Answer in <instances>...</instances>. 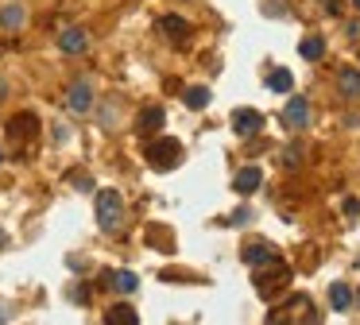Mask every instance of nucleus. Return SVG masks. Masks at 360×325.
I'll list each match as a JSON object with an SVG mask.
<instances>
[{
    "instance_id": "nucleus-1",
    "label": "nucleus",
    "mask_w": 360,
    "mask_h": 325,
    "mask_svg": "<svg viewBox=\"0 0 360 325\" xmlns=\"http://www.w3.org/2000/svg\"><path fill=\"white\" fill-rule=\"evenodd\" d=\"M147 155V167H155V170H175L178 163H182V144H178L175 136H163V139H151L144 148Z\"/></svg>"
},
{
    "instance_id": "nucleus-2",
    "label": "nucleus",
    "mask_w": 360,
    "mask_h": 325,
    "mask_svg": "<svg viewBox=\"0 0 360 325\" xmlns=\"http://www.w3.org/2000/svg\"><path fill=\"white\" fill-rule=\"evenodd\" d=\"M287 279H291V267L275 256L272 264H263L260 271H256V290H260L263 298H275L283 286H287Z\"/></svg>"
},
{
    "instance_id": "nucleus-3",
    "label": "nucleus",
    "mask_w": 360,
    "mask_h": 325,
    "mask_svg": "<svg viewBox=\"0 0 360 325\" xmlns=\"http://www.w3.org/2000/svg\"><path fill=\"white\" fill-rule=\"evenodd\" d=\"M120 221H124V201H120L117 190H101L97 194V225L101 233H117Z\"/></svg>"
},
{
    "instance_id": "nucleus-4",
    "label": "nucleus",
    "mask_w": 360,
    "mask_h": 325,
    "mask_svg": "<svg viewBox=\"0 0 360 325\" xmlns=\"http://www.w3.org/2000/svg\"><path fill=\"white\" fill-rule=\"evenodd\" d=\"M283 124H287L291 132H299V128H306V124H310V101L302 97V93L283 105Z\"/></svg>"
},
{
    "instance_id": "nucleus-5",
    "label": "nucleus",
    "mask_w": 360,
    "mask_h": 325,
    "mask_svg": "<svg viewBox=\"0 0 360 325\" xmlns=\"http://www.w3.org/2000/svg\"><path fill=\"white\" fill-rule=\"evenodd\" d=\"M260 128H263V112H256V108H236L233 112V132L240 139L260 136Z\"/></svg>"
},
{
    "instance_id": "nucleus-6",
    "label": "nucleus",
    "mask_w": 360,
    "mask_h": 325,
    "mask_svg": "<svg viewBox=\"0 0 360 325\" xmlns=\"http://www.w3.org/2000/svg\"><path fill=\"white\" fill-rule=\"evenodd\" d=\"M8 136L16 139V144H28V139L39 136V120H35V112H16V117L8 120Z\"/></svg>"
},
{
    "instance_id": "nucleus-7",
    "label": "nucleus",
    "mask_w": 360,
    "mask_h": 325,
    "mask_svg": "<svg viewBox=\"0 0 360 325\" xmlns=\"http://www.w3.org/2000/svg\"><path fill=\"white\" fill-rule=\"evenodd\" d=\"M163 124H167V112L159 105L140 108V117H136V132H140V136H155V132H163Z\"/></svg>"
},
{
    "instance_id": "nucleus-8",
    "label": "nucleus",
    "mask_w": 360,
    "mask_h": 325,
    "mask_svg": "<svg viewBox=\"0 0 360 325\" xmlns=\"http://www.w3.org/2000/svg\"><path fill=\"white\" fill-rule=\"evenodd\" d=\"M66 105H70V112H89L93 108V86L89 81H74L66 89Z\"/></svg>"
},
{
    "instance_id": "nucleus-9",
    "label": "nucleus",
    "mask_w": 360,
    "mask_h": 325,
    "mask_svg": "<svg viewBox=\"0 0 360 325\" xmlns=\"http://www.w3.org/2000/svg\"><path fill=\"white\" fill-rule=\"evenodd\" d=\"M59 50H62V55H86V50H89V35L82 28L59 31Z\"/></svg>"
},
{
    "instance_id": "nucleus-10",
    "label": "nucleus",
    "mask_w": 360,
    "mask_h": 325,
    "mask_svg": "<svg viewBox=\"0 0 360 325\" xmlns=\"http://www.w3.org/2000/svg\"><path fill=\"white\" fill-rule=\"evenodd\" d=\"M159 31H163L171 43H178V47L190 43V23H186L182 16H163V20H159Z\"/></svg>"
},
{
    "instance_id": "nucleus-11",
    "label": "nucleus",
    "mask_w": 360,
    "mask_h": 325,
    "mask_svg": "<svg viewBox=\"0 0 360 325\" xmlns=\"http://www.w3.org/2000/svg\"><path fill=\"white\" fill-rule=\"evenodd\" d=\"M23 23H28V8H23L20 0H8V4L0 8V28L4 31H23Z\"/></svg>"
},
{
    "instance_id": "nucleus-12",
    "label": "nucleus",
    "mask_w": 360,
    "mask_h": 325,
    "mask_svg": "<svg viewBox=\"0 0 360 325\" xmlns=\"http://www.w3.org/2000/svg\"><path fill=\"white\" fill-rule=\"evenodd\" d=\"M260 182H263V170L260 167H240V170H236V178H233V190L248 197V194L260 190Z\"/></svg>"
},
{
    "instance_id": "nucleus-13",
    "label": "nucleus",
    "mask_w": 360,
    "mask_h": 325,
    "mask_svg": "<svg viewBox=\"0 0 360 325\" xmlns=\"http://www.w3.org/2000/svg\"><path fill=\"white\" fill-rule=\"evenodd\" d=\"M244 264L248 267H263V264H272L275 259V252H272V244H263V240H252V244H244Z\"/></svg>"
},
{
    "instance_id": "nucleus-14",
    "label": "nucleus",
    "mask_w": 360,
    "mask_h": 325,
    "mask_svg": "<svg viewBox=\"0 0 360 325\" xmlns=\"http://www.w3.org/2000/svg\"><path fill=\"white\" fill-rule=\"evenodd\" d=\"M105 322L108 325H140V314L128 302H117V306H108L105 310Z\"/></svg>"
},
{
    "instance_id": "nucleus-15",
    "label": "nucleus",
    "mask_w": 360,
    "mask_h": 325,
    "mask_svg": "<svg viewBox=\"0 0 360 325\" xmlns=\"http://www.w3.org/2000/svg\"><path fill=\"white\" fill-rule=\"evenodd\" d=\"M105 283H108V286H117L120 295H136L140 279L132 275V271H108V275H105Z\"/></svg>"
},
{
    "instance_id": "nucleus-16",
    "label": "nucleus",
    "mask_w": 360,
    "mask_h": 325,
    "mask_svg": "<svg viewBox=\"0 0 360 325\" xmlns=\"http://www.w3.org/2000/svg\"><path fill=\"white\" fill-rule=\"evenodd\" d=\"M337 86H341V93H345V97L357 101V97H360V70L345 66V70L337 74Z\"/></svg>"
},
{
    "instance_id": "nucleus-17",
    "label": "nucleus",
    "mask_w": 360,
    "mask_h": 325,
    "mask_svg": "<svg viewBox=\"0 0 360 325\" xmlns=\"http://www.w3.org/2000/svg\"><path fill=\"white\" fill-rule=\"evenodd\" d=\"M299 55L306 62H321V55H325V39H321V35H306V39L299 43Z\"/></svg>"
},
{
    "instance_id": "nucleus-18",
    "label": "nucleus",
    "mask_w": 360,
    "mask_h": 325,
    "mask_svg": "<svg viewBox=\"0 0 360 325\" xmlns=\"http://www.w3.org/2000/svg\"><path fill=\"white\" fill-rule=\"evenodd\" d=\"M267 89H272V93H291V89H294V78H291V70L275 66L272 74H267Z\"/></svg>"
},
{
    "instance_id": "nucleus-19",
    "label": "nucleus",
    "mask_w": 360,
    "mask_h": 325,
    "mask_svg": "<svg viewBox=\"0 0 360 325\" xmlns=\"http://www.w3.org/2000/svg\"><path fill=\"white\" fill-rule=\"evenodd\" d=\"M330 302H333V310H349V306H352V290L345 283H333L330 286Z\"/></svg>"
},
{
    "instance_id": "nucleus-20",
    "label": "nucleus",
    "mask_w": 360,
    "mask_h": 325,
    "mask_svg": "<svg viewBox=\"0 0 360 325\" xmlns=\"http://www.w3.org/2000/svg\"><path fill=\"white\" fill-rule=\"evenodd\" d=\"M182 101H186V108H205V105H209V89H205V86H190L182 93Z\"/></svg>"
},
{
    "instance_id": "nucleus-21",
    "label": "nucleus",
    "mask_w": 360,
    "mask_h": 325,
    "mask_svg": "<svg viewBox=\"0 0 360 325\" xmlns=\"http://www.w3.org/2000/svg\"><path fill=\"white\" fill-rule=\"evenodd\" d=\"M299 163H302V148H299V144L283 148V167H299Z\"/></svg>"
},
{
    "instance_id": "nucleus-22",
    "label": "nucleus",
    "mask_w": 360,
    "mask_h": 325,
    "mask_svg": "<svg viewBox=\"0 0 360 325\" xmlns=\"http://www.w3.org/2000/svg\"><path fill=\"white\" fill-rule=\"evenodd\" d=\"M263 16H275V20H279V16H287V4H283V0H263Z\"/></svg>"
},
{
    "instance_id": "nucleus-23",
    "label": "nucleus",
    "mask_w": 360,
    "mask_h": 325,
    "mask_svg": "<svg viewBox=\"0 0 360 325\" xmlns=\"http://www.w3.org/2000/svg\"><path fill=\"white\" fill-rule=\"evenodd\" d=\"M267 325H291V310H272V314H267Z\"/></svg>"
},
{
    "instance_id": "nucleus-24",
    "label": "nucleus",
    "mask_w": 360,
    "mask_h": 325,
    "mask_svg": "<svg viewBox=\"0 0 360 325\" xmlns=\"http://www.w3.org/2000/svg\"><path fill=\"white\" fill-rule=\"evenodd\" d=\"M70 178H74V186L78 190H93V178L89 175H70Z\"/></svg>"
},
{
    "instance_id": "nucleus-25",
    "label": "nucleus",
    "mask_w": 360,
    "mask_h": 325,
    "mask_svg": "<svg viewBox=\"0 0 360 325\" xmlns=\"http://www.w3.org/2000/svg\"><path fill=\"white\" fill-rule=\"evenodd\" d=\"M248 217H252V213H248V209H236V213L229 217V225H248Z\"/></svg>"
},
{
    "instance_id": "nucleus-26",
    "label": "nucleus",
    "mask_w": 360,
    "mask_h": 325,
    "mask_svg": "<svg viewBox=\"0 0 360 325\" xmlns=\"http://www.w3.org/2000/svg\"><path fill=\"white\" fill-rule=\"evenodd\" d=\"M325 12H330V16H337V12H341V0H325Z\"/></svg>"
},
{
    "instance_id": "nucleus-27",
    "label": "nucleus",
    "mask_w": 360,
    "mask_h": 325,
    "mask_svg": "<svg viewBox=\"0 0 360 325\" xmlns=\"http://www.w3.org/2000/svg\"><path fill=\"white\" fill-rule=\"evenodd\" d=\"M4 93H8V81L0 78V101H4Z\"/></svg>"
},
{
    "instance_id": "nucleus-28",
    "label": "nucleus",
    "mask_w": 360,
    "mask_h": 325,
    "mask_svg": "<svg viewBox=\"0 0 360 325\" xmlns=\"http://www.w3.org/2000/svg\"><path fill=\"white\" fill-rule=\"evenodd\" d=\"M4 244H8V233H4V228H0V248H4Z\"/></svg>"
},
{
    "instance_id": "nucleus-29",
    "label": "nucleus",
    "mask_w": 360,
    "mask_h": 325,
    "mask_svg": "<svg viewBox=\"0 0 360 325\" xmlns=\"http://www.w3.org/2000/svg\"><path fill=\"white\" fill-rule=\"evenodd\" d=\"M4 322H8V314H4V310H0V325H4Z\"/></svg>"
},
{
    "instance_id": "nucleus-30",
    "label": "nucleus",
    "mask_w": 360,
    "mask_h": 325,
    "mask_svg": "<svg viewBox=\"0 0 360 325\" xmlns=\"http://www.w3.org/2000/svg\"><path fill=\"white\" fill-rule=\"evenodd\" d=\"M352 8H357V12H360V0H352Z\"/></svg>"
},
{
    "instance_id": "nucleus-31",
    "label": "nucleus",
    "mask_w": 360,
    "mask_h": 325,
    "mask_svg": "<svg viewBox=\"0 0 360 325\" xmlns=\"http://www.w3.org/2000/svg\"><path fill=\"white\" fill-rule=\"evenodd\" d=\"M352 302H360V295H352Z\"/></svg>"
},
{
    "instance_id": "nucleus-32",
    "label": "nucleus",
    "mask_w": 360,
    "mask_h": 325,
    "mask_svg": "<svg viewBox=\"0 0 360 325\" xmlns=\"http://www.w3.org/2000/svg\"><path fill=\"white\" fill-rule=\"evenodd\" d=\"M0 163H4V151H0Z\"/></svg>"
}]
</instances>
